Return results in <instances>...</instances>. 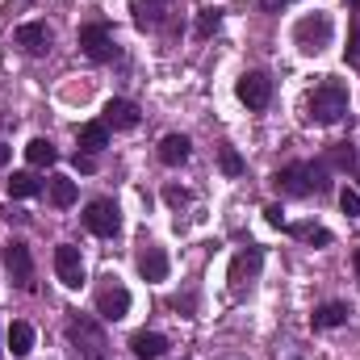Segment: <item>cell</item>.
Masks as SVG:
<instances>
[{"instance_id": "20", "label": "cell", "mask_w": 360, "mask_h": 360, "mask_svg": "<svg viewBox=\"0 0 360 360\" xmlns=\"http://www.w3.org/2000/svg\"><path fill=\"white\" fill-rule=\"evenodd\" d=\"M4 335H8L13 356H30V352H34V327H30V323H13Z\"/></svg>"}, {"instance_id": "11", "label": "cell", "mask_w": 360, "mask_h": 360, "mask_svg": "<svg viewBox=\"0 0 360 360\" xmlns=\"http://www.w3.org/2000/svg\"><path fill=\"white\" fill-rule=\"evenodd\" d=\"M272 184L285 193V197H306L310 193V172H306V164H289V168H281Z\"/></svg>"}, {"instance_id": "4", "label": "cell", "mask_w": 360, "mask_h": 360, "mask_svg": "<svg viewBox=\"0 0 360 360\" xmlns=\"http://www.w3.org/2000/svg\"><path fill=\"white\" fill-rule=\"evenodd\" d=\"M84 226H89L96 239H113V235L122 231V210H117V201H109V197L89 201V210H84Z\"/></svg>"}, {"instance_id": "2", "label": "cell", "mask_w": 360, "mask_h": 360, "mask_svg": "<svg viewBox=\"0 0 360 360\" xmlns=\"http://www.w3.org/2000/svg\"><path fill=\"white\" fill-rule=\"evenodd\" d=\"M331 34H335V25H331L327 13H306V17L293 25V42H297L302 55H323V51L331 46Z\"/></svg>"}, {"instance_id": "15", "label": "cell", "mask_w": 360, "mask_h": 360, "mask_svg": "<svg viewBox=\"0 0 360 360\" xmlns=\"http://www.w3.org/2000/svg\"><path fill=\"white\" fill-rule=\"evenodd\" d=\"M348 314H352V310H348L344 302H323V306L310 314V323H314V331H331V327H344Z\"/></svg>"}, {"instance_id": "25", "label": "cell", "mask_w": 360, "mask_h": 360, "mask_svg": "<svg viewBox=\"0 0 360 360\" xmlns=\"http://www.w3.org/2000/svg\"><path fill=\"white\" fill-rule=\"evenodd\" d=\"M327 164H335L340 172H352V168H356V151H352L348 143H340V147H335V151L327 155Z\"/></svg>"}, {"instance_id": "34", "label": "cell", "mask_w": 360, "mask_h": 360, "mask_svg": "<svg viewBox=\"0 0 360 360\" xmlns=\"http://www.w3.org/2000/svg\"><path fill=\"white\" fill-rule=\"evenodd\" d=\"M264 4H269V8H276V4H289V0H264Z\"/></svg>"}, {"instance_id": "27", "label": "cell", "mask_w": 360, "mask_h": 360, "mask_svg": "<svg viewBox=\"0 0 360 360\" xmlns=\"http://www.w3.org/2000/svg\"><path fill=\"white\" fill-rule=\"evenodd\" d=\"M340 210H344L348 218H360V188H344V193H340Z\"/></svg>"}, {"instance_id": "23", "label": "cell", "mask_w": 360, "mask_h": 360, "mask_svg": "<svg viewBox=\"0 0 360 360\" xmlns=\"http://www.w3.org/2000/svg\"><path fill=\"white\" fill-rule=\"evenodd\" d=\"M297 239H306V243H319V248H327L331 243V231H323V226H314V222H297V226H289Z\"/></svg>"}, {"instance_id": "13", "label": "cell", "mask_w": 360, "mask_h": 360, "mask_svg": "<svg viewBox=\"0 0 360 360\" xmlns=\"http://www.w3.org/2000/svg\"><path fill=\"white\" fill-rule=\"evenodd\" d=\"M139 272H143V281H168V252L155 248V243H143V252H139Z\"/></svg>"}, {"instance_id": "10", "label": "cell", "mask_w": 360, "mask_h": 360, "mask_svg": "<svg viewBox=\"0 0 360 360\" xmlns=\"http://www.w3.org/2000/svg\"><path fill=\"white\" fill-rule=\"evenodd\" d=\"M17 46H25L30 55H46V51H51V25H46V21H25V25H17Z\"/></svg>"}, {"instance_id": "5", "label": "cell", "mask_w": 360, "mask_h": 360, "mask_svg": "<svg viewBox=\"0 0 360 360\" xmlns=\"http://www.w3.org/2000/svg\"><path fill=\"white\" fill-rule=\"evenodd\" d=\"M80 51L89 55L92 63H113L117 59V46H113V30L105 21H92L80 30Z\"/></svg>"}, {"instance_id": "16", "label": "cell", "mask_w": 360, "mask_h": 360, "mask_svg": "<svg viewBox=\"0 0 360 360\" xmlns=\"http://www.w3.org/2000/svg\"><path fill=\"white\" fill-rule=\"evenodd\" d=\"M188 151H193V143H188L184 134H164V143H160V164L180 168V164L188 160Z\"/></svg>"}, {"instance_id": "31", "label": "cell", "mask_w": 360, "mask_h": 360, "mask_svg": "<svg viewBox=\"0 0 360 360\" xmlns=\"http://www.w3.org/2000/svg\"><path fill=\"white\" fill-rule=\"evenodd\" d=\"M264 218H269L272 226H285V214H281V205H269V210H264Z\"/></svg>"}, {"instance_id": "35", "label": "cell", "mask_w": 360, "mask_h": 360, "mask_svg": "<svg viewBox=\"0 0 360 360\" xmlns=\"http://www.w3.org/2000/svg\"><path fill=\"white\" fill-rule=\"evenodd\" d=\"M348 4H356V8H360V0H348Z\"/></svg>"}, {"instance_id": "17", "label": "cell", "mask_w": 360, "mask_h": 360, "mask_svg": "<svg viewBox=\"0 0 360 360\" xmlns=\"http://www.w3.org/2000/svg\"><path fill=\"white\" fill-rule=\"evenodd\" d=\"M105 147H109V126H105V122H84V126H80V151L96 155V151H105Z\"/></svg>"}, {"instance_id": "14", "label": "cell", "mask_w": 360, "mask_h": 360, "mask_svg": "<svg viewBox=\"0 0 360 360\" xmlns=\"http://www.w3.org/2000/svg\"><path fill=\"white\" fill-rule=\"evenodd\" d=\"M130 352L139 360H160L168 352V340H164L160 331H134V335H130Z\"/></svg>"}, {"instance_id": "19", "label": "cell", "mask_w": 360, "mask_h": 360, "mask_svg": "<svg viewBox=\"0 0 360 360\" xmlns=\"http://www.w3.org/2000/svg\"><path fill=\"white\" fill-rule=\"evenodd\" d=\"M25 160H30L34 168H51V164L59 160V151H55V143H51V139H30V147H25Z\"/></svg>"}, {"instance_id": "8", "label": "cell", "mask_w": 360, "mask_h": 360, "mask_svg": "<svg viewBox=\"0 0 360 360\" xmlns=\"http://www.w3.org/2000/svg\"><path fill=\"white\" fill-rule=\"evenodd\" d=\"M260 269H264V252H260V248H248V252H239V256L231 260V289H235V293L252 289V281L260 276Z\"/></svg>"}, {"instance_id": "26", "label": "cell", "mask_w": 360, "mask_h": 360, "mask_svg": "<svg viewBox=\"0 0 360 360\" xmlns=\"http://www.w3.org/2000/svg\"><path fill=\"white\" fill-rule=\"evenodd\" d=\"M218 25H222V8H201V17H197V34L210 38Z\"/></svg>"}, {"instance_id": "28", "label": "cell", "mask_w": 360, "mask_h": 360, "mask_svg": "<svg viewBox=\"0 0 360 360\" xmlns=\"http://www.w3.org/2000/svg\"><path fill=\"white\" fill-rule=\"evenodd\" d=\"M76 168H80V172H96V155H89V151H76Z\"/></svg>"}, {"instance_id": "7", "label": "cell", "mask_w": 360, "mask_h": 360, "mask_svg": "<svg viewBox=\"0 0 360 360\" xmlns=\"http://www.w3.org/2000/svg\"><path fill=\"white\" fill-rule=\"evenodd\" d=\"M55 276L68 289H80L84 285V256H80V248H72V243H59L55 248Z\"/></svg>"}, {"instance_id": "21", "label": "cell", "mask_w": 360, "mask_h": 360, "mask_svg": "<svg viewBox=\"0 0 360 360\" xmlns=\"http://www.w3.org/2000/svg\"><path fill=\"white\" fill-rule=\"evenodd\" d=\"M76 180L72 176H51V205H59V210H68V205H76Z\"/></svg>"}, {"instance_id": "6", "label": "cell", "mask_w": 360, "mask_h": 360, "mask_svg": "<svg viewBox=\"0 0 360 360\" xmlns=\"http://www.w3.org/2000/svg\"><path fill=\"white\" fill-rule=\"evenodd\" d=\"M4 269H8L17 289H34V256H30V248L21 239L4 243Z\"/></svg>"}, {"instance_id": "1", "label": "cell", "mask_w": 360, "mask_h": 360, "mask_svg": "<svg viewBox=\"0 0 360 360\" xmlns=\"http://www.w3.org/2000/svg\"><path fill=\"white\" fill-rule=\"evenodd\" d=\"M306 109H310V122H314V126H335V122L348 113V84L327 76L319 89L310 92Z\"/></svg>"}, {"instance_id": "18", "label": "cell", "mask_w": 360, "mask_h": 360, "mask_svg": "<svg viewBox=\"0 0 360 360\" xmlns=\"http://www.w3.org/2000/svg\"><path fill=\"white\" fill-rule=\"evenodd\" d=\"M38 193H42V180L34 176V172H13V176H8V197H13V201L38 197Z\"/></svg>"}, {"instance_id": "32", "label": "cell", "mask_w": 360, "mask_h": 360, "mask_svg": "<svg viewBox=\"0 0 360 360\" xmlns=\"http://www.w3.org/2000/svg\"><path fill=\"white\" fill-rule=\"evenodd\" d=\"M0 164H8V147H0Z\"/></svg>"}, {"instance_id": "33", "label": "cell", "mask_w": 360, "mask_h": 360, "mask_svg": "<svg viewBox=\"0 0 360 360\" xmlns=\"http://www.w3.org/2000/svg\"><path fill=\"white\" fill-rule=\"evenodd\" d=\"M352 264H356V276H360V248H356V256H352Z\"/></svg>"}, {"instance_id": "12", "label": "cell", "mask_w": 360, "mask_h": 360, "mask_svg": "<svg viewBox=\"0 0 360 360\" xmlns=\"http://www.w3.org/2000/svg\"><path fill=\"white\" fill-rule=\"evenodd\" d=\"M105 126H109V130H134V126H139V105L113 96V101L105 105Z\"/></svg>"}, {"instance_id": "3", "label": "cell", "mask_w": 360, "mask_h": 360, "mask_svg": "<svg viewBox=\"0 0 360 360\" xmlns=\"http://www.w3.org/2000/svg\"><path fill=\"white\" fill-rule=\"evenodd\" d=\"M96 314H101L105 323H117V319L130 314V289H126L113 272L101 276V285H96Z\"/></svg>"}, {"instance_id": "30", "label": "cell", "mask_w": 360, "mask_h": 360, "mask_svg": "<svg viewBox=\"0 0 360 360\" xmlns=\"http://www.w3.org/2000/svg\"><path fill=\"white\" fill-rule=\"evenodd\" d=\"M164 197H168L172 205H180V201H188V193H184V188H176V184H168V188H164Z\"/></svg>"}, {"instance_id": "29", "label": "cell", "mask_w": 360, "mask_h": 360, "mask_svg": "<svg viewBox=\"0 0 360 360\" xmlns=\"http://www.w3.org/2000/svg\"><path fill=\"white\" fill-rule=\"evenodd\" d=\"M348 63L360 68V25H356V34H352V42H348Z\"/></svg>"}, {"instance_id": "22", "label": "cell", "mask_w": 360, "mask_h": 360, "mask_svg": "<svg viewBox=\"0 0 360 360\" xmlns=\"http://www.w3.org/2000/svg\"><path fill=\"white\" fill-rule=\"evenodd\" d=\"M164 4H168V0H130V13H134V21L147 30V25H155V21H160Z\"/></svg>"}, {"instance_id": "24", "label": "cell", "mask_w": 360, "mask_h": 360, "mask_svg": "<svg viewBox=\"0 0 360 360\" xmlns=\"http://www.w3.org/2000/svg\"><path fill=\"white\" fill-rule=\"evenodd\" d=\"M218 164H222V172H226V176H243V168H248V164H243V155H239L235 147H218Z\"/></svg>"}, {"instance_id": "9", "label": "cell", "mask_w": 360, "mask_h": 360, "mask_svg": "<svg viewBox=\"0 0 360 360\" xmlns=\"http://www.w3.org/2000/svg\"><path fill=\"white\" fill-rule=\"evenodd\" d=\"M235 92H239V101H243L248 109H269L272 80L264 76V72H243V76H239V84H235Z\"/></svg>"}]
</instances>
